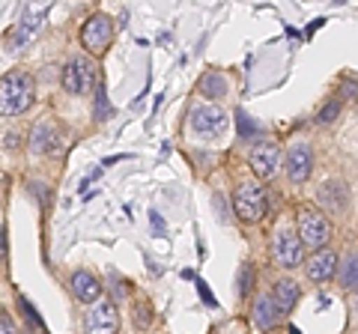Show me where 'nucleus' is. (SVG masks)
Masks as SVG:
<instances>
[{
    "label": "nucleus",
    "instance_id": "nucleus-1",
    "mask_svg": "<svg viewBox=\"0 0 358 334\" xmlns=\"http://www.w3.org/2000/svg\"><path fill=\"white\" fill-rule=\"evenodd\" d=\"M36 87L27 72H6L0 78V110L3 117H18L33 105Z\"/></svg>",
    "mask_w": 358,
    "mask_h": 334
},
{
    "label": "nucleus",
    "instance_id": "nucleus-2",
    "mask_svg": "<svg viewBox=\"0 0 358 334\" xmlns=\"http://www.w3.org/2000/svg\"><path fill=\"white\" fill-rule=\"evenodd\" d=\"M110 39H114V21H110L105 13H96L84 21L81 27V45L90 57H102L108 51Z\"/></svg>",
    "mask_w": 358,
    "mask_h": 334
},
{
    "label": "nucleus",
    "instance_id": "nucleus-3",
    "mask_svg": "<svg viewBox=\"0 0 358 334\" xmlns=\"http://www.w3.org/2000/svg\"><path fill=\"white\" fill-rule=\"evenodd\" d=\"M60 81H63V87H66L69 93L81 96V93H90V90L96 87V81H99V69H96V63L90 60V57H72L69 63L63 66Z\"/></svg>",
    "mask_w": 358,
    "mask_h": 334
},
{
    "label": "nucleus",
    "instance_id": "nucleus-4",
    "mask_svg": "<svg viewBox=\"0 0 358 334\" xmlns=\"http://www.w3.org/2000/svg\"><path fill=\"white\" fill-rule=\"evenodd\" d=\"M233 209H236V215L245 224H257L266 215V191L257 182L239 185L236 194H233Z\"/></svg>",
    "mask_w": 358,
    "mask_h": 334
},
{
    "label": "nucleus",
    "instance_id": "nucleus-5",
    "mask_svg": "<svg viewBox=\"0 0 358 334\" xmlns=\"http://www.w3.org/2000/svg\"><path fill=\"white\" fill-rule=\"evenodd\" d=\"M299 236L313 251L326 248V242L331 239L329 218L322 212H317V209H299Z\"/></svg>",
    "mask_w": 358,
    "mask_h": 334
},
{
    "label": "nucleus",
    "instance_id": "nucleus-6",
    "mask_svg": "<svg viewBox=\"0 0 358 334\" xmlns=\"http://www.w3.org/2000/svg\"><path fill=\"white\" fill-rule=\"evenodd\" d=\"M188 122H192V131L200 138H218L227 129V114L218 105H194L192 114H188Z\"/></svg>",
    "mask_w": 358,
    "mask_h": 334
},
{
    "label": "nucleus",
    "instance_id": "nucleus-7",
    "mask_svg": "<svg viewBox=\"0 0 358 334\" xmlns=\"http://www.w3.org/2000/svg\"><path fill=\"white\" fill-rule=\"evenodd\" d=\"M84 331L87 334H117L120 331V314L110 298H99L90 305L87 319H84Z\"/></svg>",
    "mask_w": 358,
    "mask_h": 334
},
{
    "label": "nucleus",
    "instance_id": "nucleus-8",
    "mask_svg": "<svg viewBox=\"0 0 358 334\" xmlns=\"http://www.w3.org/2000/svg\"><path fill=\"white\" fill-rule=\"evenodd\" d=\"M272 254L284 269H299L301 257H305V242H301V236H293V233H278L272 239Z\"/></svg>",
    "mask_w": 358,
    "mask_h": 334
},
{
    "label": "nucleus",
    "instance_id": "nucleus-9",
    "mask_svg": "<svg viewBox=\"0 0 358 334\" xmlns=\"http://www.w3.org/2000/svg\"><path fill=\"white\" fill-rule=\"evenodd\" d=\"M284 170H287V180L289 182H305L310 170H313V155L305 143H296V147H289L287 155H284Z\"/></svg>",
    "mask_w": 358,
    "mask_h": 334
},
{
    "label": "nucleus",
    "instance_id": "nucleus-10",
    "mask_svg": "<svg viewBox=\"0 0 358 334\" xmlns=\"http://www.w3.org/2000/svg\"><path fill=\"white\" fill-rule=\"evenodd\" d=\"M278 164H281V147L278 143H257V147L251 150V167H254V173L260 176V180H268L275 170H278Z\"/></svg>",
    "mask_w": 358,
    "mask_h": 334
},
{
    "label": "nucleus",
    "instance_id": "nucleus-11",
    "mask_svg": "<svg viewBox=\"0 0 358 334\" xmlns=\"http://www.w3.org/2000/svg\"><path fill=\"white\" fill-rule=\"evenodd\" d=\"M305 272H308L310 281H317V284L331 281L334 272H338V257H334V251H329V248L313 251L310 260H308V266H305Z\"/></svg>",
    "mask_w": 358,
    "mask_h": 334
},
{
    "label": "nucleus",
    "instance_id": "nucleus-12",
    "mask_svg": "<svg viewBox=\"0 0 358 334\" xmlns=\"http://www.w3.org/2000/svg\"><path fill=\"white\" fill-rule=\"evenodd\" d=\"M317 200H320L322 209H329V212L338 215L346 209V203H350V188H346L341 180H329L326 185H320Z\"/></svg>",
    "mask_w": 358,
    "mask_h": 334
},
{
    "label": "nucleus",
    "instance_id": "nucleus-13",
    "mask_svg": "<svg viewBox=\"0 0 358 334\" xmlns=\"http://www.w3.org/2000/svg\"><path fill=\"white\" fill-rule=\"evenodd\" d=\"M69 286H72V293H75V298L78 302H84V305H93V302H99L102 298V284L96 281V275L93 272H75L72 275V281H69Z\"/></svg>",
    "mask_w": 358,
    "mask_h": 334
},
{
    "label": "nucleus",
    "instance_id": "nucleus-14",
    "mask_svg": "<svg viewBox=\"0 0 358 334\" xmlns=\"http://www.w3.org/2000/svg\"><path fill=\"white\" fill-rule=\"evenodd\" d=\"M281 305L275 302V296L272 293H266V296H260L254 302V322H257V328H263V331H272L278 322H281Z\"/></svg>",
    "mask_w": 358,
    "mask_h": 334
},
{
    "label": "nucleus",
    "instance_id": "nucleus-15",
    "mask_svg": "<svg viewBox=\"0 0 358 334\" xmlns=\"http://www.w3.org/2000/svg\"><path fill=\"white\" fill-rule=\"evenodd\" d=\"M60 147H63V140H60V131L54 122H39V126L33 129V135H30L33 152H57Z\"/></svg>",
    "mask_w": 358,
    "mask_h": 334
},
{
    "label": "nucleus",
    "instance_id": "nucleus-16",
    "mask_svg": "<svg viewBox=\"0 0 358 334\" xmlns=\"http://www.w3.org/2000/svg\"><path fill=\"white\" fill-rule=\"evenodd\" d=\"M272 296H275V302L281 305L284 314H289V310L296 307V302H299V284H293V281H278Z\"/></svg>",
    "mask_w": 358,
    "mask_h": 334
},
{
    "label": "nucleus",
    "instance_id": "nucleus-17",
    "mask_svg": "<svg viewBox=\"0 0 358 334\" xmlns=\"http://www.w3.org/2000/svg\"><path fill=\"white\" fill-rule=\"evenodd\" d=\"M200 93H203L206 99H221L227 96V81H224V75L218 72H209L200 78Z\"/></svg>",
    "mask_w": 358,
    "mask_h": 334
},
{
    "label": "nucleus",
    "instance_id": "nucleus-18",
    "mask_svg": "<svg viewBox=\"0 0 358 334\" xmlns=\"http://www.w3.org/2000/svg\"><path fill=\"white\" fill-rule=\"evenodd\" d=\"M341 284L343 289H358V254L346 257V263L341 266Z\"/></svg>",
    "mask_w": 358,
    "mask_h": 334
},
{
    "label": "nucleus",
    "instance_id": "nucleus-19",
    "mask_svg": "<svg viewBox=\"0 0 358 334\" xmlns=\"http://www.w3.org/2000/svg\"><path fill=\"white\" fill-rule=\"evenodd\" d=\"M114 114V108H110L108 102V90H105V84H96V122H102L105 117Z\"/></svg>",
    "mask_w": 358,
    "mask_h": 334
},
{
    "label": "nucleus",
    "instance_id": "nucleus-20",
    "mask_svg": "<svg viewBox=\"0 0 358 334\" xmlns=\"http://www.w3.org/2000/svg\"><path fill=\"white\" fill-rule=\"evenodd\" d=\"M236 119H239V135L242 138H251V135H260V129H257V122L245 114V110H236Z\"/></svg>",
    "mask_w": 358,
    "mask_h": 334
},
{
    "label": "nucleus",
    "instance_id": "nucleus-21",
    "mask_svg": "<svg viewBox=\"0 0 358 334\" xmlns=\"http://www.w3.org/2000/svg\"><path fill=\"white\" fill-rule=\"evenodd\" d=\"M251 284H254V269H251V266H242V269H239V293L248 296Z\"/></svg>",
    "mask_w": 358,
    "mask_h": 334
},
{
    "label": "nucleus",
    "instance_id": "nucleus-22",
    "mask_svg": "<svg viewBox=\"0 0 358 334\" xmlns=\"http://www.w3.org/2000/svg\"><path fill=\"white\" fill-rule=\"evenodd\" d=\"M338 114H341V102H338V99H331V102L320 110L317 122H331V119H338Z\"/></svg>",
    "mask_w": 358,
    "mask_h": 334
},
{
    "label": "nucleus",
    "instance_id": "nucleus-23",
    "mask_svg": "<svg viewBox=\"0 0 358 334\" xmlns=\"http://www.w3.org/2000/svg\"><path fill=\"white\" fill-rule=\"evenodd\" d=\"M18 307L24 310V317H27V319L33 322V326H42V317L36 314V307H30V302H27L24 296H18Z\"/></svg>",
    "mask_w": 358,
    "mask_h": 334
},
{
    "label": "nucleus",
    "instance_id": "nucleus-24",
    "mask_svg": "<svg viewBox=\"0 0 358 334\" xmlns=\"http://www.w3.org/2000/svg\"><path fill=\"white\" fill-rule=\"evenodd\" d=\"M197 293H200V298L209 305V307H215L218 302H215V296H212V289H209V284L206 281H197Z\"/></svg>",
    "mask_w": 358,
    "mask_h": 334
},
{
    "label": "nucleus",
    "instance_id": "nucleus-25",
    "mask_svg": "<svg viewBox=\"0 0 358 334\" xmlns=\"http://www.w3.org/2000/svg\"><path fill=\"white\" fill-rule=\"evenodd\" d=\"M0 334H15V326H13V317H9V314H6V310H3V314H0Z\"/></svg>",
    "mask_w": 358,
    "mask_h": 334
},
{
    "label": "nucleus",
    "instance_id": "nucleus-26",
    "mask_svg": "<svg viewBox=\"0 0 358 334\" xmlns=\"http://www.w3.org/2000/svg\"><path fill=\"white\" fill-rule=\"evenodd\" d=\"M99 176H102V170H99V167H96V170H93V173H90V176H87V180H81V185H78V191H81V197L87 194V188H90V185H93V182L99 180Z\"/></svg>",
    "mask_w": 358,
    "mask_h": 334
},
{
    "label": "nucleus",
    "instance_id": "nucleus-27",
    "mask_svg": "<svg viewBox=\"0 0 358 334\" xmlns=\"http://www.w3.org/2000/svg\"><path fill=\"white\" fill-rule=\"evenodd\" d=\"M150 218H152V233H162V236H164V221H162V215H159V212H155V209H152V212H150Z\"/></svg>",
    "mask_w": 358,
    "mask_h": 334
},
{
    "label": "nucleus",
    "instance_id": "nucleus-28",
    "mask_svg": "<svg viewBox=\"0 0 358 334\" xmlns=\"http://www.w3.org/2000/svg\"><path fill=\"white\" fill-rule=\"evenodd\" d=\"M138 322L141 326H150V307L147 305H138Z\"/></svg>",
    "mask_w": 358,
    "mask_h": 334
},
{
    "label": "nucleus",
    "instance_id": "nucleus-29",
    "mask_svg": "<svg viewBox=\"0 0 358 334\" xmlns=\"http://www.w3.org/2000/svg\"><path fill=\"white\" fill-rule=\"evenodd\" d=\"M3 143H6V150H15V143H18V135H6V138H3Z\"/></svg>",
    "mask_w": 358,
    "mask_h": 334
},
{
    "label": "nucleus",
    "instance_id": "nucleus-30",
    "mask_svg": "<svg viewBox=\"0 0 358 334\" xmlns=\"http://www.w3.org/2000/svg\"><path fill=\"white\" fill-rule=\"evenodd\" d=\"M343 93L346 96H358V84H343Z\"/></svg>",
    "mask_w": 358,
    "mask_h": 334
},
{
    "label": "nucleus",
    "instance_id": "nucleus-31",
    "mask_svg": "<svg viewBox=\"0 0 358 334\" xmlns=\"http://www.w3.org/2000/svg\"><path fill=\"white\" fill-rule=\"evenodd\" d=\"M289 334H301V331H299L296 326H289Z\"/></svg>",
    "mask_w": 358,
    "mask_h": 334
},
{
    "label": "nucleus",
    "instance_id": "nucleus-32",
    "mask_svg": "<svg viewBox=\"0 0 358 334\" xmlns=\"http://www.w3.org/2000/svg\"><path fill=\"white\" fill-rule=\"evenodd\" d=\"M355 314H358V296H355Z\"/></svg>",
    "mask_w": 358,
    "mask_h": 334
}]
</instances>
